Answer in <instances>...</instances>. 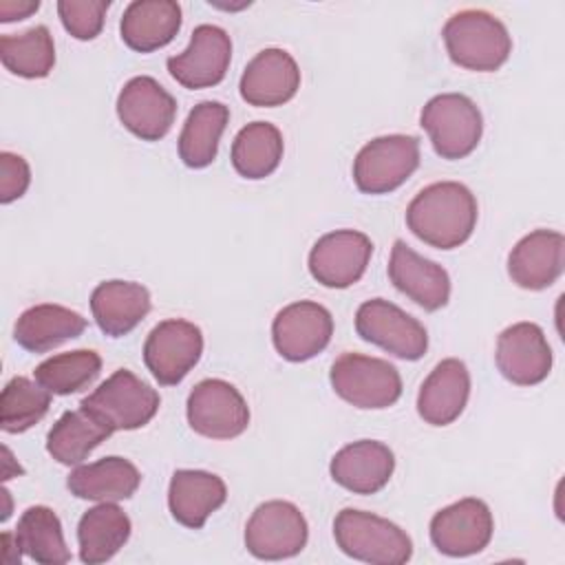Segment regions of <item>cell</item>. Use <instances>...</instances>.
I'll return each mask as SVG.
<instances>
[{
  "label": "cell",
  "mask_w": 565,
  "mask_h": 565,
  "mask_svg": "<svg viewBox=\"0 0 565 565\" xmlns=\"http://www.w3.org/2000/svg\"><path fill=\"white\" fill-rule=\"evenodd\" d=\"M477 199L457 181L430 183L406 207L408 230L430 247L455 249L477 225Z\"/></svg>",
  "instance_id": "6da1fadb"
},
{
  "label": "cell",
  "mask_w": 565,
  "mask_h": 565,
  "mask_svg": "<svg viewBox=\"0 0 565 565\" xmlns=\"http://www.w3.org/2000/svg\"><path fill=\"white\" fill-rule=\"evenodd\" d=\"M441 35L450 60L468 71H497L512 53V38L505 24L481 9L452 13L444 24Z\"/></svg>",
  "instance_id": "7a4b0ae2"
},
{
  "label": "cell",
  "mask_w": 565,
  "mask_h": 565,
  "mask_svg": "<svg viewBox=\"0 0 565 565\" xmlns=\"http://www.w3.org/2000/svg\"><path fill=\"white\" fill-rule=\"evenodd\" d=\"M333 539L347 556L371 565H404L413 556L411 536L399 525L355 508L335 514Z\"/></svg>",
  "instance_id": "3957f363"
},
{
  "label": "cell",
  "mask_w": 565,
  "mask_h": 565,
  "mask_svg": "<svg viewBox=\"0 0 565 565\" xmlns=\"http://www.w3.org/2000/svg\"><path fill=\"white\" fill-rule=\"evenodd\" d=\"M159 404V393L150 384L128 369H117L79 402V408L115 433L146 426L157 415Z\"/></svg>",
  "instance_id": "277c9868"
},
{
  "label": "cell",
  "mask_w": 565,
  "mask_h": 565,
  "mask_svg": "<svg viewBox=\"0 0 565 565\" xmlns=\"http://www.w3.org/2000/svg\"><path fill=\"white\" fill-rule=\"evenodd\" d=\"M435 152L441 159H463L481 141L483 119L477 104L461 93H441L426 102L419 115Z\"/></svg>",
  "instance_id": "5b68a950"
},
{
  "label": "cell",
  "mask_w": 565,
  "mask_h": 565,
  "mask_svg": "<svg viewBox=\"0 0 565 565\" xmlns=\"http://www.w3.org/2000/svg\"><path fill=\"white\" fill-rule=\"evenodd\" d=\"M329 380L338 397L364 411L388 408L402 395L399 371L382 358L362 353H342L331 364Z\"/></svg>",
  "instance_id": "8992f818"
},
{
  "label": "cell",
  "mask_w": 565,
  "mask_h": 565,
  "mask_svg": "<svg viewBox=\"0 0 565 565\" xmlns=\"http://www.w3.org/2000/svg\"><path fill=\"white\" fill-rule=\"evenodd\" d=\"M419 166V141L413 135L371 139L353 159V181L364 194L397 190Z\"/></svg>",
  "instance_id": "52a82bcc"
},
{
  "label": "cell",
  "mask_w": 565,
  "mask_h": 565,
  "mask_svg": "<svg viewBox=\"0 0 565 565\" xmlns=\"http://www.w3.org/2000/svg\"><path fill=\"white\" fill-rule=\"evenodd\" d=\"M309 539L302 512L289 501L260 503L245 525V547L260 561H282L300 554Z\"/></svg>",
  "instance_id": "ba28073f"
},
{
  "label": "cell",
  "mask_w": 565,
  "mask_h": 565,
  "mask_svg": "<svg viewBox=\"0 0 565 565\" xmlns=\"http://www.w3.org/2000/svg\"><path fill=\"white\" fill-rule=\"evenodd\" d=\"M355 331L399 360H419L428 349L424 324L384 298H371L358 307Z\"/></svg>",
  "instance_id": "9c48e42d"
},
{
  "label": "cell",
  "mask_w": 565,
  "mask_h": 565,
  "mask_svg": "<svg viewBox=\"0 0 565 565\" xmlns=\"http://www.w3.org/2000/svg\"><path fill=\"white\" fill-rule=\"evenodd\" d=\"M188 424L210 439H234L249 426V408L238 388L225 380H201L188 395Z\"/></svg>",
  "instance_id": "30bf717a"
},
{
  "label": "cell",
  "mask_w": 565,
  "mask_h": 565,
  "mask_svg": "<svg viewBox=\"0 0 565 565\" xmlns=\"http://www.w3.org/2000/svg\"><path fill=\"white\" fill-rule=\"evenodd\" d=\"M203 353V333L194 322L170 318L152 327L143 342V362L161 386L179 384Z\"/></svg>",
  "instance_id": "8fae6325"
},
{
  "label": "cell",
  "mask_w": 565,
  "mask_h": 565,
  "mask_svg": "<svg viewBox=\"0 0 565 565\" xmlns=\"http://www.w3.org/2000/svg\"><path fill=\"white\" fill-rule=\"evenodd\" d=\"M333 335V318L327 307L313 300H298L282 307L271 322V340L280 358L305 362L327 349Z\"/></svg>",
  "instance_id": "7c38bea8"
},
{
  "label": "cell",
  "mask_w": 565,
  "mask_h": 565,
  "mask_svg": "<svg viewBox=\"0 0 565 565\" xmlns=\"http://www.w3.org/2000/svg\"><path fill=\"white\" fill-rule=\"evenodd\" d=\"M494 532L492 512L486 501L466 497L459 499L430 519L433 545L452 558L479 554L488 547Z\"/></svg>",
  "instance_id": "4fadbf2b"
},
{
  "label": "cell",
  "mask_w": 565,
  "mask_h": 565,
  "mask_svg": "<svg viewBox=\"0 0 565 565\" xmlns=\"http://www.w3.org/2000/svg\"><path fill=\"white\" fill-rule=\"evenodd\" d=\"M373 254V243L358 230H335L316 241L309 252V274L329 289L358 282Z\"/></svg>",
  "instance_id": "5bb4252c"
},
{
  "label": "cell",
  "mask_w": 565,
  "mask_h": 565,
  "mask_svg": "<svg viewBox=\"0 0 565 565\" xmlns=\"http://www.w3.org/2000/svg\"><path fill=\"white\" fill-rule=\"evenodd\" d=\"M117 117L135 137L159 141L174 124L177 102L154 77L137 75L119 90Z\"/></svg>",
  "instance_id": "9a60e30c"
},
{
  "label": "cell",
  "mask_w": 565,
  "mask_h": 565,
  "mask_svg": "<svg viewBox=\"0 0 565 565\" xmlns=\"http://www.w3.org/2000/svg\"><path fill=\"white\" fill-rule=\"evenodd\" d=\"M232 60V40L227 31L216 24H199L192 31L190 46L168 57L166 66L172 79L183 88H210L223 82Z\"/></svg>",
  "instance_id": "2e32d148"
},
{
  "label": "cell",
  "mask_w": 565,
  "mask_h": 565,
  "mask_svg": "<svg viewBox=\"0 0 565 565\" xmlns=\"http://www.w3.org/2000/svg\"><path fill=\"white\" fill-rule=\"evenodd\" d=\"M497 369L516 386L541 384L552 371V349L543 329L534 322H516L503 329L494 351Z\"/></svg>",
  "instance_id": "e0dca14e"
},
{
  "label": "cell",
  "mask_w": 565,
  "mask_h": 565,
  "mask_svg": "<svg viewBox=\"0 0 565 565\" xmlns=\"http://www.w3.org/2000/svg\"><path fill=\"white\" fill-rule=\"evenodd\" d=\"M300 88V68L285 49H263L247 62L238 90L249 106L274 108L287 104Z\"/></svg>",
  "instance_id": "ac0fdd59"
},
{
  "label": "cell",
  "mask_w": 565,
  "mask_h": 565,
  "mask_svg": "<svg viewBox=\"0 0 565 565\" xmlns=\"http://www.w3.org/2000/svg\"><path fill=\"white\" fill-rule=\"evenodd\" d=\"M388 278L397 291L408 296L415 305L426 311H437L448 305L450 276L448 271L419 256L404 241H395L388 260Z\"/></svg>",
  "instance_id": "d6986e66"
},
{
  "label": "cell",
  "mask_w": 565,
  "mask_h": 565,
  "mask_svg": "<svg viewBox=\"0 0 565 565\" xmlns=\"http://www.w3.org/2000/svg\"><path fill=\"white\" fill-rule=\"evenodd\" d=\"M565 267V238L554 230H534L508 256V274L521 289L539 291L554 285Z\"/></svg>",
  "instance_id": "ffe728a7"
},
{
  "label": "cell",
  "mask_w": 565,
  "mask_h": 565,
  "mask_svg": "<svg viewBox=\"0 0 565 565\" xmlns=\"http://www.w3.org/2000/svg\"><path fill=\"white\" fill-rule=\"evenodd\" d=\"M395 470L393 450L375 439H360L340 448L331 463V479L353 494L380 492Z\"/></svg>",
  "instance_id": "44dd1931"
},
{
  "label": "cell",
  "mask_w": 565,
  "mask_h": 565,
  "mask_svg": "<svg viewBox=\"0 0 565 565\" xmlns=\"http://www.w3.org/2000/svg\"><path fill=\"white\" fill-rule=\"evenodd\" d=\"M470 395V373L457 358L441 360L417 393V413L430 426L452 424L466 408Z\"/></svg>",
  "instance_id": "7402d4cb"
},
{
  "label": "cell",
  "mask_w": 565,
  "mask_h": 565,
  "mask_svg": "<svg viewBox=\"0 0 565 565\" xmlns=\"http://www.w3.org/2000/svg\"><path fill=\"white\" fill-rule=\"evenodd\" d=\"M225 499V481L207 470H177L168 486L170 514L190 530H201Z\"/></svg>",
  "instance_id": "603a6c76"
},
{
  "label": "cell",
  "mask_w": 565,
  "mask_h": 565,
  "mask_svg": "<svg viewBox=\"0 0 565 565\" xmlns=\"http://www.w3.org/2000/svg\"><path fill=\"white\" fill-rule=\"evenodd\" d=\"M150 307V291L132 280H104L90 294L93 318L110 338L130 333L148 316Z\"/></svg>",
  "instance_id": "cb8c5ba5"
},
{
  "label": "cell",
  "mask_w": 565,
  "mask_h": 565,
  "mask_svg": "<svg viewBox=\"0 0 565 565\" xmlns=\"http://www.w3.org/2000/svg\"><path fill=\"white\" fill-rule=\"evenodd\" d=\"M181 29V7L174 0H135L124 9L119 33L137 53L157 51L174 40Z\"/></svg>",
  "instance_id": "d4e9b609"
},
{
  "label": "cell",
  "mask_w": 565,
  "mask_h": 565,
  "mask_svg": "<svg viewBox=\"0 0 565 565\" xmlns=\"http://www.w3.org/2000/svg\"><path fill=\"white\" fill-rule=\"evenodd\" d=\"M86 329V318L62 305H35L20 313L13 327V340L31 351L46 353L66 340L79 338Z\"/></svg>",
  "instance_id": "484cf974"
},
{
  "label": "cell",
  "mask_w": 565,
  "mask_h": 565,
  "mask_svg": "<svg viewBox=\"0 0 565 565\" xmlns=\"http://www.w3.org/2000/svg\"><path fill=\"white\" fill-rule=\"evenodd\" d=\"M141 483L137 466L124 457H104L93 463L77 466L66 486L71 494L86 501H124L130 499Z\"/></svg>",
  "instance_id": "4316f807"
},
{
  "label": "cell",
  "mask_w": 565,
  "mask_h": 565,
  "mask_svg": "<svg viewBox=\"0 0 565 565\" xmlns=\"http://www.w3.org/2000/svg\"><path fill=\"white\" fill-rule=\"evenodd\" d=\"M130 519L113 501L86 510L77 523L79 558L86 565H99L110 561L130 539Z\"/></svg>",
  "instance_id": "83f0119b"
},
{
  "label": "cell",
  "mask_w": 565,
  "mask_h": 565,
  "mask_svg": "<svg viewBox=\"0 0 565 565\" xmlns=\"http://www.w3.org/2000/svg\"><path fill=\"white\" fill-rule=\"evenodd\" d=\"M230 121V108L221 102L196 104L179 135V157L188 168H207L218 152V141Z\"/></svg>",
  "instance_id": "f1b7e54d"
},
{
  "label": "cell",
  "mask_w": 565,
  "mask_h": 565,
  "mask_svg": "<svg viewBox=\"0 0 565 565\" xmlns=\"http://www.w3.org/2000/svg\"><path fill=\"white\" fill-rule=\"evenodd\" d=\"M110 428L84 408L66 411L53 424L46 437L49 455L64 466H79L104 439L110 437Z\"/></svg>",
  "instance_id": "f546056e"
},
{
  "label": "cell",
  "mask_w": 565,
  "mask_h": 565,
  "mask_svg": "<svg viewBox=\"0 0 565 565\" xmlns=\"http://www.w3.org/2000/svg\"><path fill=\"white\" fill-rule=\"evenodd\" d=\"M282 135L269 121H252L232 141V166L245 179L269 177L282 159Z\"/></svg>",
  "instance_id": "4dcf8cb0"
},
{
  "label": "cell",
  "mask_w": 565,
  "mask_h": 565,
  "mask_svg": "<svg viewBox=\"0 0 565 565\" xmlns=\"http://www.w3.org/2000/svg\"><path fill=\"white\" fill-rule=\"evenodd\" d=\"M13 534L22 552L40 565H64L71 561L60 516L46 505L26 508Z\"/></svg>",
  "instance_id": "1f68e13d"
},
{
  "label": "cell",
  "mask_w": 565,
  "mask_h": 565,
  "mask_svg": "<svg viewBox=\"0 0 565 565\" xmlns=\"http://www.w3.org/2000/svg\"><path fill=\"white\" fill-rule=\"evenodd\" d=\"M0 60L4 68L18 77H46L55 64V44L51 31L44 24H38L15 35H2Z\"/></svg>",
  "instance_id": "d6a6232c"
},
{
  "label": "cell",
  "mask_w": 565,
  "mask_h": 565,
  "mask_svg": "<svg viewBox=\"0 0 565 565\" xmlns=\"http://www.w3.org/2000/svg\"><path fill=\"white\" fill-rule=\"evenodd\" d=\"M102 371V358L93 349H75L57 353L40 362L33 371L38 384L53 395H71L88 388Z\"/></svg>",
  "instance_id": "836d02e7"
},
{
  "label": "cell",
  "mask_w": 565,
  "mask_h": 565,
  "mask_svg": "<svg viewBox=\"0 0 565 565\" xmlns=\"http://www.w3.org/2000/svg\"><path fill=\"white\" fill-rule=\"evenodd\" d=\"M51 406V393L29 377H11L0 395V426L4 433H24L35 426Z\"/></svg>",
  "instance_id": "e575fe53"
},
{
  "label": "cell",
  "mask_w": 565,
  "mask_h": 565,
  "mask_svg": "<svg viewBox=\"0 0 565 565\" xmlns=\"http://www.w3.org/2000/svg\"><path fill=\"white\" fill-rule=\"evenodd\" d=\"M108 7V0H60L57 15L73 38L95 40L104 29Z\"/></svg>",
  "instance_id": "d590c367"
},
{
  "label": "cell",
  "mask_w": 565,
  "mask_h": 565,
  "mask_svg": "<svg viewBox=\"0 0 565 565\" xmlns=\"http://www.w3.org/2000/svg\"><path fill=\"white\" fill-rule=\"evenodd\" d=\"M31 183V168L24 157L13 152H0V203L20 199Z\"/></svg>",
  "instance_id": "8d00e7d4"
},
{
  "label": "cell",
  "mask_w": 565,
  "mask_h": 565,
  "mask_svg": "<svg viewBox=\"0 0 565 565\" xmlns=\"http://www.w3.org/2000/svg\"><path fill=\"white\" fill-rule=\"evenodd\" d=\"M40 9L38 0H2L0 2V22H13V20H24L31 13Z\"/></svg>",
  "instance_id": "74e56055"
},
{
  "label": "cell",
  "mask_w": 565,
  "mask_h": 565,
  "mask_svg": "<svg viewBox=\"0 0 565 565\" xmlns=\"http://www.w3.org/2000/svg\"><path fill=\"white\" fill-rule=\"evenodd\" d=\"M22 554L24 552H22L15 534L13 532H2V554H0V561L15 565V563H20Z\"/></svg>",
  "instance_id": "f35d334b"
}]
</instances>
